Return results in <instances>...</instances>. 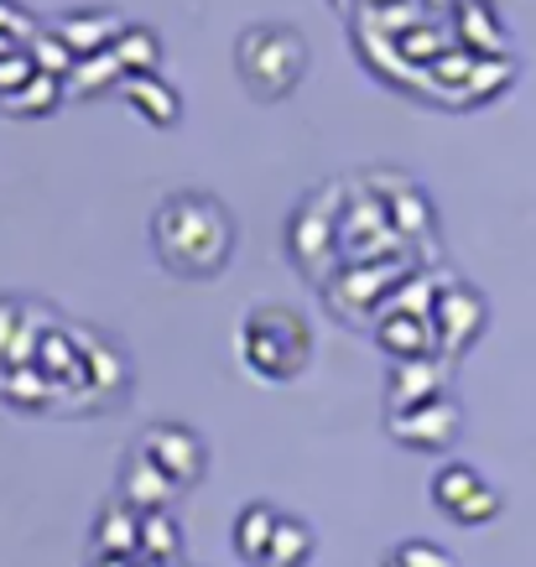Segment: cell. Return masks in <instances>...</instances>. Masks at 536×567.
Masks as SVG:
<instances>
[{
    "instance_id": "cell-1",
    "label": "cell",
    "mask_w": 536,
    "mask_h": 567,
    "mask_svg": "<svg viewBox=\"0 0 536 567\" xmlns=\"http://www.w3.org/2000/svg\"><path fill=\"white\" fill-rule=\"evenodd\" d=\"M156 260L183 281H208L229 266L235 250V219L214 193H173L152 214Z\"/></svg>"
},
{
    "instance_id": "cell-2",
    "label": "cell",
    "mask_w": 536,
    "mask_h": 567,
    "mask_svg": "<svg viewBox=\"0 0 536 567\" xmlns=\"http://www.w3.org/2000/svg\"><path fill=\"white\" fill-rule=\"evenodd\" d=\"M240 360L250 375L287 385L308 370L312 360V333L292 308H256L240 323Z\"/></svg>"
},
{
    "instance_id": "cell-3",
    "label": "cell",
    "mask_w": 536,
    "mask_h": 567,
    "mask_svg": "<svg viewBox=\"0 0 536 567\" xmlns=\"http://www.w3.org/2000/svg\"><path fill=\"white\" fill-rule=\"evenodd\" d=\"M235 69L256 100H287L308 73V42L292 27H250L235 48Z\"/></svg>"
},
{
    "instance_id": "cell-4",
    "label": "cell",
    "mask_w": 536,
    "mask_h": 567,
    "mask_svg": "<svg viewBox=\"0 0 536 567\" xmlns=\"http://www.w3.org/2000/svg\"><path fill=\"white\" fill-rule=\"evenodd\" d=\"M433 505L458 526H485L501 516V495L485 484V474L468 464H443L433 474Z\"/></svg>"
},
{
    "instance_id": "cell-5",
    "label": "cell",
    "mask_w": 536,
    "mask_h": 567,
    "mask_svg": "<svg viewBox=\"0 0 536 567\" xmlns=\"http://www.w3.org/2000/svg\"><path fill=\"white\" fill-rule=\"evenodd\" d=\"M136 453L156 468V474H167V480H173L177 495L204 480V443H198L188 427H167V422H156V427L141 432Z\"/></svg>"
},
{
    "instance_id": "cell-6",
    "label": "cell",
    "mask_w": 536,
    "mask_h": 567,
    "mask_svg": "<svg viewBox=\"0 0 536 567\" xmlns=\"http://www.w3.org/2000/svg\"><path fill=\"white\" fill-rule=\"evenodd\" d=\"M458 427H464V416H458V406L443 401V395L422 401V406H406V412H391V437L406 447H427V453L453 447Z\"/></svg>"
},
{
    "instance_id": "cell-7",
    "label": "cell",
    "mask_w": 536,
    "mask_h": 567,
    "mask_svg": "<svg viewBox=\"0 0 536 567\" xmlns=\"http://www.w3.org/2000/svg\"><path fill=\"white\" fill-rule=\"evenodd\" d=\"M312 551H318L312 526L302 516H287V511H281L277 526H271V536H266V551L256 557V567H308Z\"/></svg>"
},
{
    "instance_id": "cell-8",
    "label": "cell",
    "mask_w": 536,
    "mask_h": 567,
    "mask_svg": "<svg viewBox=\"0 0 536 567\" xmlns=\"http://www.w3.org/2000/svg\"><path fill=\"white\" fill-rule=\"evenodd\" d=\"M277 516H281V505H266V499L245 505L240 516H235V551H240V563L256 567V557L266 551V536H271Z\"/></svg>"
},
{
    "instance_id": "cell-9",
    "label": "cell",
    "mask_w": 536,
    "mask_h": 567,
    "mask_svg": "<svg viewBox=\"0 0 536 567\" xmlns=\"http://www.w3.org/2000/svg\"><path fill=\"white\" fill-rule=\"evenodd\" d=\"M125 100H136L152 125H177V94H167V89H152L146 79H131V84H125Z\"/></svg>"
}]
</instances>
